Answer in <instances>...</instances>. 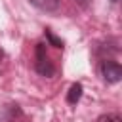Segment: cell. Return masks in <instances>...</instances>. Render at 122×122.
Instances as JSON below:
<instances>
[{
    "label": "cell",
    "mask_w": 122,
    "mask_h": 122,
    "mask_svg": "<svg viewBox=\"0 0 122 122\" xmlns=\"http://www.w3.org/2000/svg\"><path fill=\"white\" fill-rule=\"evenodd\" d=\"M72 2H74V4L78 6V8H82V10H86V8L90 6V2H92V0H72Z\"/></svg>",
    "instance_id": "obj_7"
},
{
    "label": "cell",
    "mask_w": 122,
    "mask_h": 122,
    "mask_svg": "<svg viewBox=\"0 0 122 122\" xmlns=\"http://www.w3.org/2000/svg\"><path fill=\"white\" fill-rule=\"evenodd\" d=\"M111 2H112V4H116V2H118V0H111Z\"/></svg>",
    "instance_id": "obj_8"
},
{
    "label": "cell",
    "mask_w": 122,
    "mask_h": 122,
    "mask_svg": "<svg viewBox=\"0 0 122 122\" xmlns=\"http://www.w3.org/2000/svg\"><path fill=\"white\" fill-rule=\"evenodd\" d=\"M99 72H101L103 80L109 84H116L122 78V67H120V63L112 61V59H103L99 65Z\"/></svg>",
    "instance_id": "obj_2"
},
{
    "label": "cell",
    "mask_w": 122,
    "mask_h": 122,
    "mask_svg": "<svg viewBox=\"0 0 122 122\" xmlns=\"http://www.w3.org/2000/svg\"><path fill=\"white\" fill-rule=\"evenodd\" d=\"M29 2L42 11H55L59 8V0H29Z\"/></svg>",
    "instance_id": "obj_3"
},
{
    "label": "cell",
    "mask_w": 122,
    "mask_h": 122,
    "mask_svg": "<svg viewBox=\"0 0 122 122\" xmlns=\"http://www.w3.org/2000/svg\"><path fill=\"white\" fill-rule=\"evenodd\" d=\"M97 122H122V118L114 112H107V114H101L97 118Z\"/></svg>",
    "instance_id": "obj_6"
},
{
    "label": "cell",
    "mask_w": 122,
    "mask_h": 122,
    "mask_svg": "<svg viewBox=\"0 0 122 122\" xmlns=\"http://www.w3.org/2000/svg\"><path fill=\"white\" fill-rule=\"evenodd\" d=\"M0 57H2V51H0Z\"/></svg>",
    "instance_id": "obj_9"
},
{
    "label": "cell",
    "mask_w": 122,
    "mask_h": 122,
    "mask_svg": "<svg viewBox=\"0 0 122 122\" xmlns=\"http://www.w3.org/2000/svg\"><path fill=\"white\" fill-rule=\"evenodd\" d=\"M46 38L50 40V44H51L53 48H57V50H63V40H61V38H57V36H55V34H53L50 29H46Z\"/></svg>",
    "instance_id": "obj_5"
},
{
    "label": "cell",
    "mask_w": 122,
    "mask_h": 122,
    "mask_svg": "<svg viewBox=\"0 0 122 122\" xmlns=\"http://www.w3.org/2000/svg\"><path fill=\"white\" fill-rule=\"evenodd\" d=\"M34 59H36V61H34V69H36V72H38V74L48 76V78L55 74V67H53V63H51L50 55L46 53V44H44V42L36 44Z\"/></svg>",
    "instance_id": "obj_1"
},
{
    "label": "cell",
    "mask_w": 122,
    "mask_h": 122,
    "mask_svg": "<svg viewBox=\"0 0 122 122\" xmlns=\"http://www.w3.org/2000/svg\"><path fill=\"white\" fill-rule=\"evenodd\" d=\"M80 97H82V84H72L71 88H69V92H67V103H71V105H76L78 101H80Z\"/></svg>",
    "instance_id": "obj_4"
}]
</instances>
